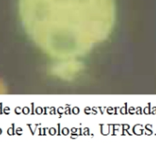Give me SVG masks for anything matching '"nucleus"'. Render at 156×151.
Here are the masks:
<instances>
[{
    "mask_svg": "<svg viewBox=\"0 0 156 151\" xmlns=\"http://www.w3.org/2000/svg\"><path fill=\"white\" fill-rule=\"evenodd\" d=\"M18 15L30 40L45 54L69 60L83 54L111 7L110 0H18Z\"/></svg>",
    "mask_w": 156,
    "mask_h": 151,
    "instance_id": "nucleus-1",
    "label": "nucleus"
}]
</instances>
